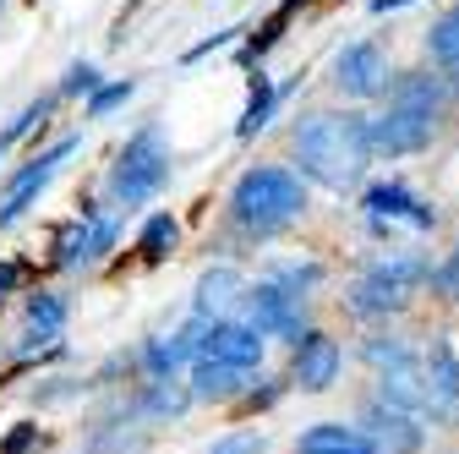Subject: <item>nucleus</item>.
Masks as SVG:
<instances>
[{
  "mask_svg": "<svg viewBox=\"0 0 459 454\" xmlns=\"http://www.w3.org/2000/svg\"><path fill=\"white\" fill-rule=\"evenodd\" d=\"M290 148H296V164L301 176L328 187V192H351L361 187L367 164H372V132H367V116H307L296 132H290Z\"/></svg>",
  "mask_w": 459,
  "mask_h": 454,
  "instance_id": "1",
  "label": "nucleus"
},
{
  "mask_svg": "<svg viewBox=\"0 0 459 454\" xmlns=\"http://www.w3.org/2000/svg\"><path fill=\"white\" fill-rule=\"evenodd\" d=\"M443 99H448V83L432 77V72H405V77H394V83H388V104L377 109V116H367L372 153H383V159L421 153V148L437 137Z\"/></svg>",
  "mask_w": 459,
  "mask_h": 454,
  "instance_id": "2",
  "label": "nucleus"
},
{
  "mask_svg": "<svg viewBox=\"0 0 459 454\" xmlns=\"http://www.w3.org/2000/svg\"><path fill=\"white\" fill-rule=\"evenodd\" d=\"M307 214V176L284 164H252L230 192V219L247 236H273Z\"/></svg>",
  "mask_w": 459,
  "mask_h": 454,
  "instance_id": "3",
  "label": "nucleus"
},
{
  "mask_svg": "<svg viewBox=\"0 0 459 454\" xmlns=\"http://www.w3.org/2000/svg\"><path fill=\"white\" fill-rule=\"evenodd\" d=\"M169 181V148H164V127H143L121 153H115V170H109V192L121 197L126 208L159 197V187Z\"/></svg>",
  "mask_w": 459,
  "mask_h": 454,
  "instance_id": "4",
  "label": "nucleus"
},
{
  "mask_svg": "<svg viewBox=\"0 0 459 454\" xmlns=\"http://www.w3.org/2000/svg\"><path fill=\"white\" fill-rule=\"evenodd\" d=\"M394 83L388 72V49L372 44V39H356V44H344L339 49V61H333V88L344 99H383Z\"/></svg>",
  "mask_w": 459,
  "mask_h": 454,
  "instance_id": "5",
  "label": "nucleus"
},
{
  "mask_svg": "<svg viewBox=\"0 0 459 454\" xmlns=\"http://www.w3.org/2000/svg\"><path fill=\"white\" fill-rule=\"evenodd\" d=\"M263 345H268V334L252 318L247 323H236V318H208L203 323V339H197V356L224 362V367H241V372H257Z\"/></svg>",
  "mask_w": 459,
  "mask_h": 454,
  "instance_id": "6",
  "label": "nucleus"
},
{
  "mask_svg": "<svg viewBox=\"0 0 459 454\" xmlns=\"http://www.w3.org/2000/svg\"><path fill=\"white\" fill-rule=\"evenodd\" d=\"M77 153V137H61V143H55L49 153H33L22 170H17V176H12V187H6V197H0V231H12V224L28 214V203L55 181V170H61L66 159Z\"/></svg>",
  "mask_w": 459,
  "mask_h": 454,
  "instance_id": "7",
  "label": "nucleus"
},
{
  "mask_svg": "<svg viewBox=\"0 0 459 454\" xmlns=\"http://www.w3.org/2000/svg\"><path fill=\"white\" fill-rule=\"evenodd\" d=\"M247 307H252V323H257L268 339H290V345H301V334H307V312H301V296H290L284 285L263 279L257 291H247Z\"/></svg>",
  "mask_w": 459,
  "mask_h": 454,
  "instance_id": "8",
  "label": "nucleus"
},
{
  "mask_svg": "<svg viewBox=\"0 0 459 454\" xmlns=\"http://www.w3.org/2000/svg\"><path fill=\"white\" fill-rule=\"evenodd\" d=\"M361 208H367V219L377 224H411V231H432V208L405 187V181H377V187H367V197H361Z\"/></svg>",
  "mask_w": 459,
  "mask_h": 454,
  "instance_id": "9",
  "label": "nucleus"
},
{
  "mask_svg": "<svg viewBox=\"0 0 459 454\" xmlns=\"http://www.w3.org/2000/svg\"><path fill=\"white\" fill-rule=\"evenodd\" d=\"M339 367H344V351L328 334H301V345L290 356V383L307 389V394H323V389L339 383Z\"/></svg>",
  "mask_w": 459,
  "mask_h": 454,
  "instance_id": "10",
  "label": "nucleus"
},
{
  "mask_svg": "<svg viewBox=\"0 0 459 454\" xmlns=\"http://www.w3.org/2000/svg\"><path fill=\"white\" fill-rule=\"evenodd\" d=\"M411 291L416 285H405V279H394V274H383V268H367L356 285H351V312L356 318H388V312H405L411 307Z\"/></svg>",
  "mask_w": 459,
  "mask_h": 454,
  "instance_id": "11",
  "label": "nucleus"
},
{
  "mask_svg": "<svg viewBox=\"0 0 459 454\" xmlns=\"http://www.w3.org/2000/svg\"><path fill=\"white\" fill-rule=\"evenodd\" d=\"M421 367H427V416L454 422L459 416V356H454V345L437 339Z\"/></svg>",
  "mask_w": 459,
  "mask_h": 454,
  "instance_id": "12",
  "label": "nucleus"
},
{
  "mask_svg": "<svg viewBox=\"0 0 459 454\" xmlns=\"http://www.w3.org/2000/svg\"><path fill=\"white\" fill-rule=\"evenodd\" d=\"M377 400L399 406V411H411V416H427V367L405 351L399 362H388L377 372Z\"/></svg>",
  "mask_w": 459,
  "mask_h": 454,
  "instance_id": "13",
  "label": "nucleus"
},
{
  "mask_svg": "<svg viewBox=\"0 0 459 454\" xmlns=\"http://www.w3.org/2000/svg\"><path fill=\"white\" fill-rule=\"evenodd\" d=\"M296 454H383L367 427H344V422H317L301 432Z\"/></svg>",
  "mask_w": 459,
  "mask_h": 454,
  "instance_id": "14",
  "label": "nucleus"
},
{
  "mask_svg": "<svg viewBox=\"0 0 459 454\" xmlns=\"http://www.w3.org/2000/svg\"><path fill=\"white\" fill-rule=\"evenodd\" d=\"M361 422H367V432L377 438V449H394V454L421 449V427H416V416H411V411H399V406H388V400L367 406Z\"/></svg>",
  "mask_w": 459,
  "mask_h": 454,
  "instance_id": "15",
  "label": "nucleus"
},
{
  "mask_svg": "<svg viewBox=\"0 0 459 454\" xmlns=\"http://www.w3.org/2000/svg\"><path fill=\"white\" fill-rule=\"evenodd\" d=\"M241 367H224V362H208L197 356L192 362V400H236L241 394Z\"/></svg>",
  "mask_w": 459,
  "mask_h": 454,
  "instance_id": "16",
  "label": "nucleus"
},
{
  "mask_svg": "<svg viewBox=\"0 0 459 454\" xmlns=\"http://www.w3.org/2000/svg\"><path fill=\"white\" fill-rule=\"evenodd\" d=\"M186 406H192V383H176V378H153L143 394V416L153 422H176Z\"/></svg>",
  "mask_w": 459,
  "mask_h": 454,
  "instance_id": "17",
  "label": "nucleus"
},
{
  "mask_svg": "<svg viewBox=\"0 0 459 454\" xmlns=\"http://www.w3.org/2000/svg\"><path fill=\"white\" fill-rule=\"evenodd\" d=\"M427 55H432L437 66L459 72V0H454L443 17H432V28H427Z\"/></svg>",
  "mask_w": 459,
  "mask_h": 454,
  "instance_id": "18",
  "label": "nucleus"
},
{
  "mask_svg": "<svg viewBox=\"0 0 459 454\" xmlns=\"http://www.w3.org/2000/svg\"><path fill=\"white\" fill-rule=\"evenodd\" d=\"M236 291H241V274L236 268H208L203 279H197V318H213L224 301H236Z\"/></svg>",
  "mask_w": 459,
  "mask_h": 454,
  "instance_id": "19",
  "label": "nucleus"
},
{
  "mask_svg": "<svg viewBox=\"0 0 459 454\" xmlns=\"http://www.w3.org/2000/svg\"><path fill=\"white\" fill-rule=\"evenodd\" d=\"M273 104H279V88L257 72L252 77V93H247V109H241V121H236V137H257L268 127V116H273Z\"/></svg>",
  "mask_w": 459,
  "mask_h": 454,
  "instance_id": "20",
  "label": "nucleus"
},
{
  "mask_svg": "<svg viewBox=\"0 0 459 454\" xmlns=\"http://www.w3.org/2000/svg\"><path fill=\"white\" fill-rule=\"evenodd\" d=\"M176 241H181V224L169 219V214H153V219L143 224V236H137V252H143L148 263H159V258L176 252Z\"/></svg>",
  "mask_w": 459,
  "mask_h": 454,
  "instance_id": "21",
  "label": "nucleus"
},
{
  "mask_svg": "<svg viewBox=\"0 0 459 454\" xmlns=\"http://www.w3.org/2000/svg\"><path fill=\"white\" fill-rule=\"evenodd\" d=\"M296 6H301V0H284V6H279V12H273V17H268V22H263V28H257V33H252L247 44H241V66L263 61V55H268V49L279 44V28H284V17H290Z\"/></svg>",
  "mask_w": 459,
  "mask_h": 454,
  "instance_id": "22",
  "label": "nucleus"
},
{
  "mask_svg": "<svg viewBox=\"0 0 459 454\" xmlns=\"http://www.w3.org/2000/svg\"><path fill=\"white\" fill-rule=\"evenodd\" d=\"M268 279H273V285H284L290 296H301V301H307V291H317V285H323V268H317V263H279Z\"/></svg>",
  "mask_w": 459,
  "mask_h": 454,
  "instance_id": "23",
  "label": "nucleus"
},
{
  "mask_svg": "<svg viewBox=\"0 0 459 454\" xmlns=\"http://www.w3.org/2000/svg\"><path fill=\"white\" fill-rule=\"evenodd\" d=\"M28 323H33L39 339L61 334V323H66V301H61V296H33V301H28Z\"/></svg>",
  "mask_w": 459,
  "mask_h": 454,
  "instance_id": "24",
  "label": "nucleus"
},
{
  "mask_svg": "<svg viewBox=\"0 0 459 454\" xmlns=\"http://www.w3.org/2000/svg\"><path fill=\"white\" fill-rule=\"evenodd\" d=\"M132 93H137V83H132V77H121V83H99V88L88 93V116H93V121H104L109 109H121Z\"/></svg>",
  "mask_w": 459,
  "mask_h": 454,
  "instance_id": "25",
  "label": "nucleus"
},
{
  "mask_svg": "<svg viewBox=\"0 0 459 454\" xmlns=\"http://www.w3.org/2000/svg\"><path fill=\"white\" fill-rule=\"evenodd\" d=\"M115 236H121V224H115V219H88V247H82V263H99V258L115 247Z\"/></svg>",
  "mask_w": 459,
  "mask_h": 454,
  "instance_id": "26",
  "label": "nucleus"
},
{
  "mask_svg": "<svg viewBox=\"0 0 459 454\" xmlns=\"http://www.w3.org/2000/svg\"><path fill=\"white\" fill-rule=\"evenodd\" d=\"M49 109H55V93H49V99H39V104H28V109H22V116H17V121H12L6 132H0V137H6V143H17V137H28L33 127H44V121H49Z\"/></svg>",
  "mask_w": 459,
  "mask_h": 454,
  "instance_id": "27",
  "label": "nucleus"
},
{
  "mask_svg": "<svg viewBox=\"0 0 459 454\" xmlns=\"http://www.w3.org/2000/svg\"><path fill=\"white\" fill-rule=\"evenodd\" d=\"M93 88H99V66H93V61H72L66 77H61V93H66V99H82V93H93Z\"/></svg>",
  "mask_w": 459,
  "mask_h": 454,
  "instance_id": "28",
  "label": "nucleus"
},
{
  "mask_svg": "<svg viewBox=\"0 0 459 454\" xmlns=\"http://www.w3.org/2000/svg\"><path fill=\"white\" fill-rule=\"evenodd\" d=\"M208 454H263V438H257V432H230V438H219Z\"/></svg>",
  "mask_w": 459,
  "mask_h": 454,
  "instance_id": "29",
  "label": "nucleus"
},
{
  "mask_svg": "<svg viewBox=\"0 0 459 454\" xmlns=\"http://www.w3.org/2000/svg\"><path fill=\"white\" fill-rule=\"evenodd\" d=\"M236 33H247V28H224V33H213V39L192 44V49H186V61H203V55H213V49H224V44H236Z\"/></svg>",
  "mask_w": 459,
  "mask_h": 454,
  "instance_id": "30",
  "label": "nucleus"
},
{
  "mask_svg": "<svg viewBox=\"0 0 459 454\" xmlns=\"http://www.w3.org/2000/svg\"><path fill=\"white\" fill-rule=\"evenodd\" d=\"M39 443V427H17V432H6V443H0V454H28Z\"/></svg>",
  "mask_w": 459,
  "mask_h": 454,
  "instance_id": "31",
  "label": "nucleus"
},
{
  "mask_svg": "<svg viewBox=\"0 0 459 454\" xmlns=\"http://www.w3.org/2000/svg\"><path fill=\"white\" fill-rule=\"evenodd\" d=\"M17 279H22V274H17L12 263H0V291H12V285H17Z\"/></svg>",
  "mask_w": 459,
  "mask_h": 454,
  "instance_id": "32",
  "label": "nucleus"
},
{
  "mask_svg": "<svg viewBox=\"0 0 459 454\" xmlns=\"http://www.w3.org/2000/svg\"><path fill=\"white\" fill-rule=\"evenodd\" d=\"M88 454H109V443H93V449H88Z\"/></svg>",
  "mask_w": 459,
  "mask_h": 454,
  "instance_id": "33",
  "label": "nucleus"
},
{
  "mask_svg": "<svg viewBox=\"0 0 459 454\" xmlns=\"http://www.w3.org/2000/svg\"><path fill=\"white\" fill-rule=\"evenodd\" d=\"M454 263H459V236H454Z\"/></svg>",
  "mask_w": 459,
  "mask_h": 454,
  "instance_id": "34",
  "label": "nucleus"
},
{
  "mask_svg": "<svg viewBox=\"0 0 459 454\" xmlns=\"http://www.w3.org/2000/svg\"><path fill=\"white\" fill-rule=\"evenodd\" d=\"M0 153H6V137H0Z\"/></svg>",
  "mask_w": 459,
  "mask_h": 454,
  "instance_id": "35",
  "label": "nucleus"
},
{
  "mask_svg": "<svg viewBox=\"0 0 459 454\" xmlns=\"http://www.w3.org/2000/svg\"><path fill=\"white\" fill-rule=\"evenodd\" d=\"M0 6H6V0H0Z\"/></svg>",
  "mask_w": 459,
  "mask_h": 454,
  "instance_id": "36",
  "label": "nucleus"
}]
</instances>
